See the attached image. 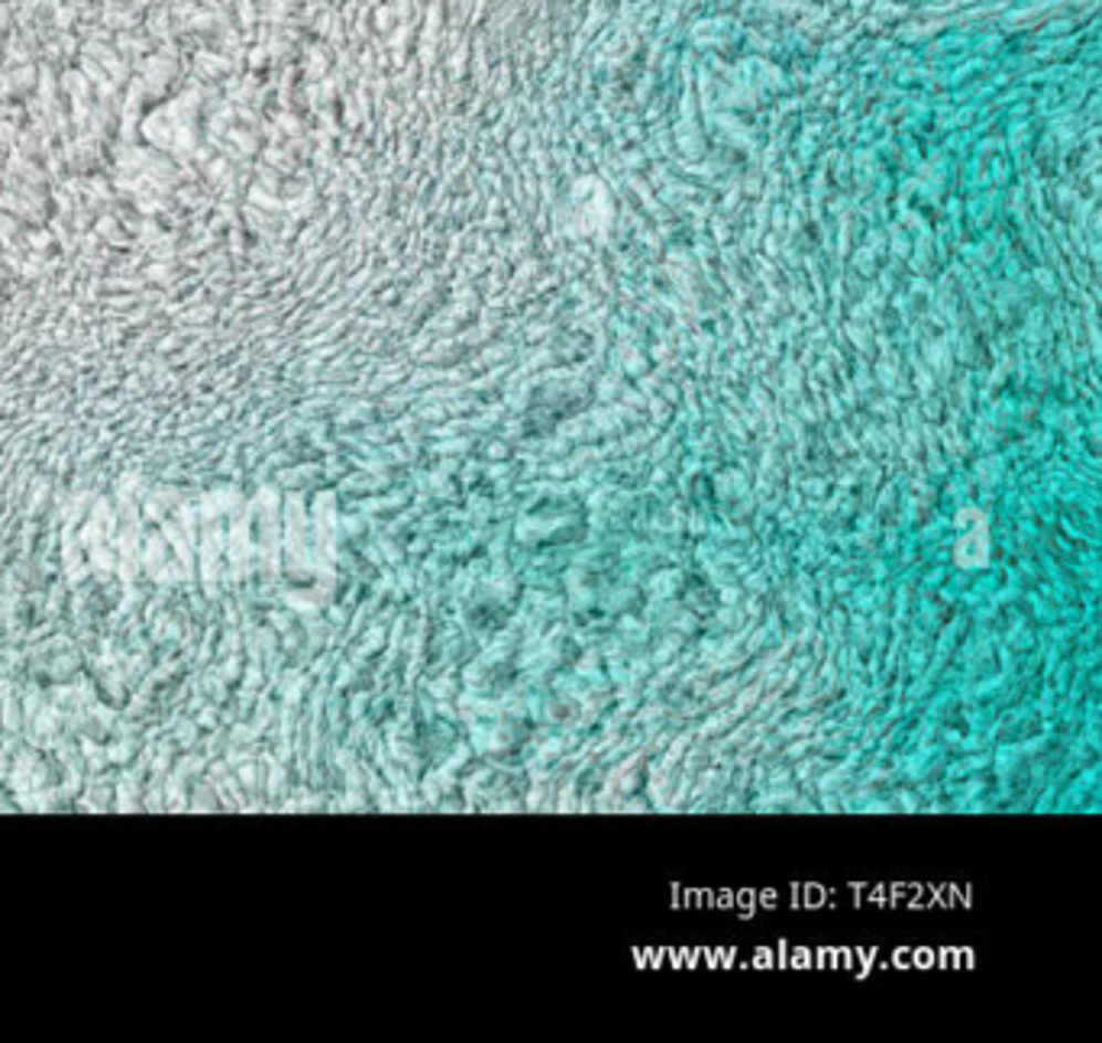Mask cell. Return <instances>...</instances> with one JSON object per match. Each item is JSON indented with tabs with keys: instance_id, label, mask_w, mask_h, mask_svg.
<instances>
[{
	"instance_id": "obj_1",
	"label": "cell",
	"mask_w": 1102,
	"mask_h": 1043,
	"mask_svg": "<svg viewBox=\"0 0 1102 1043\" xmlns=\"http://www.w3.org/2000/svg\"><path fill=\"white\" fill-rule=\"evenodd\" d=\"M615 217V208H611V198L598 188L595 198H583L579 188L573 191V220H569V230L583 233V236H592V233H601Z\"/></svg>"
}]
</instances>
